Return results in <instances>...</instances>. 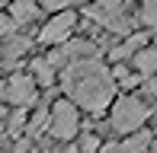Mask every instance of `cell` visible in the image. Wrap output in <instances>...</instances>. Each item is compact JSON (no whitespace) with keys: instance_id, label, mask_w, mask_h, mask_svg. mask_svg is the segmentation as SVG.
Segmentation results:
<instances>
[{"instance_id":"16","label":"cell","mask_w":157,"mask_h":153,"mask_svg":"<svg viewBox=\"0 0 157 153\" xmlns=\"http://www.w3.org/2000/svg\"><path fill=\"white\" fill-rule=\"evenodd\" d=\"M83 0H42V10H52V13H58V10H67V6H80Z\"/></svg>"},{"instance_id":"9","label":"cell","mask_w":157,"mask_h":153,"mask_svg":"<svg viewBox=\"0 0 157 153\" xmlns=\"http://www.w3.org/2000/svg\"><path fill=\"white\" fill-rule=\"evenodd\" d=\"M39 13H42V3H35V0H10V16H13V23H16V29L19 26H32L35 19H39Z\"/></svg>"},{"instance_id":"13","label":"cell","mask_w":157,"mask_h":153,"mask_svg":"<svg viewBox=\"0 0 157 153\" xmlns=\"http://www.w3.org/2000/svg\"><path fill=\"white\" fill-rule=\"evenodd\" d=\"M112 76H116V86H122V89H135V86H141V76L135 67H128L125 61H116V67H112Z\"/></svg>"},{"instance_id":"19","label":"cell","mask_w":157,"mask_h":153,"mask_svg":"<svg viewBox=\"0 0 157 153\" xmlns=\"http://www.w3.org/2000/svg\"><path fill=\"white\" fill-rule=\"evenodd\" d=\"M99 6H109V10H125L128 6V0H96Z\"/></svg>"},{"instance_id":"20","label":"cell","mask_w":157,"mask_h":153,"mask_svg":"<svg viewBox=\"0 0 157 153\" xmlns=\"http://www.w3.org/2000/svg\"><path fill=\"white\" fill-rule=\"evenodd\" d=\"M0 102H6V80H0Z\"/></svg>"},{"instance_id":"18","label":"cell","mask_w":157,"mask_h":153,"mask_svg":"<svg viewBox=\"0 0 157 153\" xmlns=\"http://www.w3.org/2000/svg\"><path fill=\"white\" fill-rule=\"evenodd\" d=\"M10 32H16V23H13V16H3V13H0V38H6Z\"/></svg>"},{"instance_id":"21","label":"cell","mask_w":157,"mask_h":153,"mask_svg":"<svg viewBox=\"0 0 157 153\" xmlns=\"http://www.w3.org/2000/svg\"><path fill=\"white\" fill-rule=\"evenodd\" d=\"M151 118H154V124H157V102L151 105Z\"/></svg>"},{"instance_id":"22","label":"cell","mask_w":157,"mask_h":153,"mask_svg":"<svg viewBox=\"0 0 157 153\" xmlns=\"http://www.w3.org/2000/svg\"><path fill=\"white\" fill-rule=\"evenodd\" d=\"M151 150H157V137H154V141H151Z\"/></svg>"},{"instance_id":"8","label":"cell","mask_w":157,"mask_h":153,"mask_svg":"<svg viewBox=\"0 0 157 153\" xmlns=\"http://www.w3.org/2000/svg\"><path fill=\"white\" fill-rule=\"evenodd\" d=\"M29 48H32V41L26 38V35H13V32H10V35H6V41L0 45V64L13 67L26 51H29Z\"/></svg>"},{"instance_id":"5","label":"cell","mask_w":157,"mask_h":153,"mask_svg":"<svg viewBox=\"0 0 157 153\" xmlns=\"http://www.w3.org/2000/svg\"><path fill=\"white\" fill-rule=\"evenodd\" d=\"M39 102V80L32 73H13L6 76V105L32 109Z\"/></svg>"},{"instance_id":"17","label":"cell","mask_w":157,"mask_h":153,"mask_svg":"<svg viewBox=\"0 0 157 153\" xmlns=\"http://www.w3.org/2000/svg\"><path fill=\"white\" fill-rule=\"evenodd\" d=\"M77 147H80V150H96V147H103V141H99L96 134H83Z\"/></svg>"},{"instance_id":"4","label":"cell","mask_w":157,"mask_h":153,"mask_svg":"<svg viewBox=\"0 0 157 153\" xmlns=\"http://www.w3.org/2000/svg\"><path fill=\"white\" fill-rule=\"evenodd\" d=\"M74 29H77V13H74V6H67V10H58L45 26H42L39 41L42 45H61V41H67L74 35Z\"/></svg>"},{"instance_id":"14","label":"cell","mask_w":157,"mask_h":153,"mask_svg":"<svg viewBox=\"0 0 157 153\" xmlns=\"http://www.w3.org/2000/svg\"><path fill=\"white\" fill-rule=\"evenodd\" d=\"M151 131H144V128H138V131H132V134H125V141L119 144V150H125V153H138V150H151Z\"/></svg>"},{"instance_id":"11","label":"cell","mask_w":157,"mask_h":153,"mask_svg":"<svg viewBox=\"0 0 157 153\" xmlns=\"http://www.w3.org/2000/svg\"><path fill=\"white\" fill-rule=\"evenodd\" d=\"M132 64H135V70L141 76H157V45H144L132 58Z\"/></svg>"},{"instance_id":"7","label":"cell","mask_w":157,"mask_h":153,"mask_svg":"<svg viewBox=\"0 0 157 153\" xmlns=\"http://www.w3.org/2000/svg\"><path fill=\"white\" fill-rule=\"evenodd\" d=\"M147 38H151L147 32H128V35H122L119 45L109 48V61H112V64H116V61H132L135 54L147 45Z\"/></svg>"},{"instance_id":"12","label":"cell","mask_w":157,"mask_h":153,"mask_svg":"<svg viewBox=\"0 0 157 153\" xmlns=\"http://www.w3.org/2000/svg\"><path fill=\"white\" fill-rule=\"evenodd\" d=\"M48 121H52V109H48V105H39L29 118H26V134H29V141H35V137L45 134V131H48Z\"/></svg>"},{"instance_id":"23","label":"cell","mask_w":157,"mask_h":153,"mask_svg":"<svg viewBox=\"0 0 157 153\" xmlns=\"http://www.w3.org/2000/svg\"><path fill=\"white\" fill-rule=\"evenodd\" d=\"M6 3H10V0H0V10H3V6H6Z\"/></svg>"},{"instance_id":"2","label":"cell","mask_w":157,"mask_h":153,"mask_svg":"<svg viewBox=\"0 0 157 153\" xmlns=\"http://www.w3.org/2000/svg\"><path fill=\"white\" fill-rule=\"evenodd\" d=\"M151 109H147V99L141 96H122V99H112V115H109V128L116 134H132L141 124L147 121Z\"/></svg>"},{"instance_id":"1","label":"cell","mask_w":157,"mask_h":153,"mask_svg":"<svg viewBox=\"0 0 157 153\" xmlns=\"http://www.w3.org/2000/svg\"><path fill=\"white\" fill-rule=\"evenodd\" d=\"M61 86L67 89V96L90 115H99L109 109V102L116 99V76L106 70V64H96L90 73H80L74 80H61Z\"/></svg>"},{"instance_id":"10","label":"cell","mask_w":157,"mask_h":153,"mask_svg":"<svg viewBox=\"0 0 157 153\" xmlns=\"http://www.w3.org/2000/svg\"><path fill=\"white\" fill-rule=\"evenodd\" d=\"M29 70H32V76L42 83V86H55V83H58V76H61V73H58L61 67L52 64L48 58H35L32 64H29Z\"/></svg>"},{"instance_id":"15","label":"cell","mask_w":157,"mask_h":153,"mask_svg":"<svg viewBox=\"0 0 157 153\" xmlns=\"http://www.w3.org/2000/svg\"><path fill=\"white\" fill-rule=\"evenodd\" d=\"M141 19L147 29L157 32V0H141Z\"/></svg>"},{"instance_id":"3","label":"cell","mask_w":157,"mask_h":153,"mask_svg":"<svg viewBox=\"0 0 157 153\" xmlns=\"http://www.w3.org/2000/svg\"><path fill=\"white\" fill-rule=\"evenodd\" d=\"M77 131H80V105H77L74 99H58L52 105V121H48V134L55 137V141H74Z\"/></svg>"},{"instance_id":"6","label":"cell","mask_w":157,"mask_h":153,"mask_svg":"<svg viewBox=\"0 0 157 153\" xmlns=\"http://www.w3.org/2000/svg\"><path fill=\"white\" fill-rule=\"evenodd\" d=\"M87 19H90V23H96V26H103V29L112 32V35H128V32H132L128 6H125V10H109V6L90 3V6H87Z\"/></svg>"}]
</instances>
